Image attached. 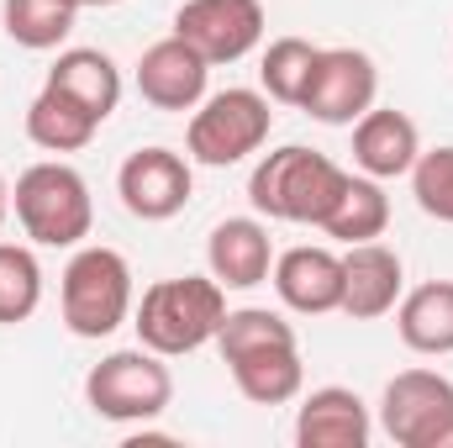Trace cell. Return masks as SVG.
<instances>
[{
    "label": "cell",
    "mask_w": 453,
    "mask_h": 448,
    "mask_svg": "<svg viewBox=\"0 0 453 448\" xmlns=\"http://www.w3.org/2000/svg\"><path fill=\"white\" fill-rule=\"evenodd\" d=\"M222 317H226V290L211 274L153 280L142 290V301L132 306L137 343L153 348V353H164V359H180V353H196V348L217 343Z\"/></svg>",
    "instance_id": "6da1fadb"
},
{
    "label": "cell",
    "mask_w": 453,
    "mask_h": 448,
    "mask_svg": "<svg viewBox=\"0 0 453 448\" xmlns=\"http://www.w3.org/2000/svg\"><path fill=\"white\" fill-rule=\"evenodd\" d=\"M348 169H338L327 153L285 143L269 158H258L253 180H248V201L258 217L269 222H301V227H322L327 212L338 206Z\"/></svg>",
    "instance_id": "7a4b0ae2"
},
{
    "label": "cell",
    "mask_w": 453,
    "mask_h": 448,
    "mask_svg": "<svg viewBox=\"0 0 453 448\" xmlns=\"http://www.w3.org/2000/svg\"><path fill=\"white\" fill-rule=\"evenodd\" d=\"M11 212L37 248H80L90 237V222H96L85 174L58 164V158L21 169V180L11 190Z\"/></svg>",
    "instance_id": "3957f363"
},
{
    "label": "cell",
    "mask_w": 453,
    "mask_h": 448,
    "mask_svg": "<svg viewBox=\"0 0 453 448\" xmlns=\"http://www.w3.org/2000/svg\"><path fill=\"white\" fill-rule=\"evenodd\" d=\"M64 328L74 337H111L132 317V264L116 248H80L64 269Z\"/></svg>",
    "instance_id": "277c9868"
},
{
    "label": "cell",
    "mask_w": 453,
    "mask_h": 448,
    "mask_svg": "<svg viewBox=\"0 0 453 448\" xmlns=\"http://www.w3.org/2000/svg\"><path fill=\"white\" fill-rule=\"evenodd\" d=\"M85 401L106 422H153L174 401V375L153 348H116L85 375Z\"/></svg>",
    "instance_id": "5b68a950"
},
{
    "label": "cell",
    "mask_w": 453,
    "mask_h": 448,
    "mask_svg": "<svg viewBox=\"0 0 453 448\" xmlns=\"http://www.w3.org/2000/svg\"><path fill=\"white\" fill-rule=\"evenodd\" d=\"M269 96L258 90H217L206 96L196 116H190V132H185V153L206 169H226V164H242L248 153H258L269 143Z\"/></svg>",
    "instance_id": "8992f818"
},
{
    "label": "cell",
    "mask_w": 453,
    "mask_h": 448,
    "mask_svg": "<svg viewBox=\"0 0 453 448\" xmlns=\"http://www.w3.org/2000/svg\"><path fill=\"white\" fill-rule=\"evenodd\" d=\"M380 428L395 448H453V380L401 369L380 396Z\"/></svg>",
    "instance_id": "52a82bcc"
},
{
    "label": "cell",
    "mask_w": 453,
    "mask_h": 448,
    "mask_svg": "<svg viewBox=\"0 0 453 448\" xmlns=\"http://www.w3.org/2000/svg\"><path fill=\"white\" fill-rule=\"evenodd\" d=\"M380 96V69L364 48H317L301 112L322 127H353Z\"/></svg>",
    "instance_id": "ba28073f"
},
{
    "label": "cell",
    "mask_w": 453,
    "mask_h": 448,
    "mask_svg": "<svg viewBox=\"0 0 453 448\" xmlns=\"http://www.w3.org/2000/svg\"><path fill=\"white\" fill-rule=\"evenodd\" d=\"M174 37H185L211 69L237 64L264 42V5L258 0H185L174 11Z\"/></svg>",
    "instance_id": "9c48e42d"
},
{
    "label": "cell",
    "mask_w": 453,
    "mask_h": 448,
    "mask_svg": "<svg viewBox=\"0 0 453 448\" xmlns=\"http://www.w3.org/2000/svg\"><path fill=\"white\" fill-rule=\"evenodd\" d=\"M190 190H196V174H190V158L174 153V148H137L121 174H116V196L121 206L137 217V222H169L190 206Z\"/></svg>",
    "instance_id": "30bf717a"
},
{
    "label": "cell",
    "mask_w": 453,
    "mask_h": 448,
    "mask_svg": "<svg viewBox=\"0 0 453 448\" xmlns=\"http://www.w3.org/2000/svg\"><path fill=\"white\" fill-rule=\"evenodd\" d=\"M206 74L211 64L185 42V37H164L153 48H142L137 58V96L153 112H196L206 101Z\"/></svg>",
    "instance_id": "8fae6325"
},
{
    "label": "cell",
    "mask_w": 453,
    "mask_h": 448,
    "mask_svg": "<svg viewBox=\"0 0 453 448\" xmlns=\"http://www.w3.org/2000/svg\"><path fill=\"white\" fill-rule=\"evenodd\" d=\"M406 296V269H401V253L385 248L380 237L374 243H348L342 253V306L353 322H374L385 312H395V301Z\"/></svg>",
    "instance_id": "7c38bea8"
},
{
    "label": "cell",
    "mask_w": 453,
    "mask_h": 448,
    "mask_svg": "<svg viewBox=\"0 0 453 448\" xmlns=\"http://www.w3.org/2000/svg\"><path fill=\"white\" fill-rule=\"evenodd\" d=\"M269 280H274V296L301 317H327L342 306V253L333 248H311V243L285 248Z\"/></svg>",
    "instance_id": "4fadbf2b"
},
{
    "label": "cell",
    "mask_w": 453,
    "mask_h": 448,
    "mask_svg": "<svg viewBox=\"0 0 453 448\" xmlns=\"http://www.w3.org/2000/svg\"><path fill=\"white\" fill-rule=\"evenodd\" d=\"M206 269L222 290H253L274 269V243L258 217H226L206 237Z\"/></svg>",
    "instance_id": "5bb4252c"
},
{
    "label": "cell",
    "mask_w": 453,
    "mask_h": 448,
    "mask_svg": "<svg viewBox=\"0 0 453 448\" xmlns=\"http://www.w3.org/2000/svg\"><path fill=\"white\" fill-rule=\"evenodd\" d=\"M374 417L358 390L348 385H322L301 401L296 412V444L301 448H369Z\"/></svg>",
    "instance_id": "9a60e30c"
},
{
    "label": "cell",
    "mask_w": 453,
    "mask_h": 448,
    "mask_svg": "<svg viewBox=\"0 0 453 448\" xmlns=\"http://www.w3.org/2000/svg\"><path fill=\"white\" fill-rule=\"evenodd\" d=\"M417 153H422V132H417V121L406 112L369 106L353 121V164L369 180H401V174H411Z\"/></svg>",
    "instance_id": "2e32d148"
},
{
    "label": "cell",
    "mask_w": 453,
    "mask_h": 448,
    "mask_svg": "<svg viewBox=\"0 0 453 448\" xmlns=\"http://www.w3.org/2000/svg\"><path fill=\"white\" fill-rule=\"evenodd\" d=\"M395 333L411 353H453V280H427L395 301Z\"/></svg>",
    "instance_id": "e0dca14e"
},
{
    "label": "cell",
    "mask_w": 453,
    "mask_h": 448,
    "mask_svg": "<svg viewBox=\"0 0 453 448\" xmlns=\"http://www.w3.org/2000/svg\"><path fill=\"white\" fill-rule=\"evenodd\" d=\"M48 85L64 90V96H74L85 112L101 116V121L121 101V69L111 64V53H101V48H64L53 58V69H48Z\"/></svg>",
    "instance_id": "ac0fdd59"
},
{
    "label": "cell",
    "mask_w": 453,
    "mask_h": 448,
    "mask_svg": "<svg viewBox=\"0 0 453 448\" xmlns=\"http://www.w3.org/2000/svg\"><path fill=\"white\" fill-rule=\"evenodd\" d=\"M237 390L253 401V406H285L306 390V364H301V348L296 343H280V348H258V353H242L226 364Z\"/></svg>",
    "instance_id": "d6986e66"
},
{
    "label": "cell",
    "mask_w": 453,
    "mask_h": 448,
    "mask_svg": "<svg viewBox=\"0 0 453 448\" xmlns=\"http://www.w3.org/2000/svg\"><path fill=\"white\" fill-rule=\"evenodd\" d=\"M101 132V116H90L74 96L42 85V96L27 106V137L42 148V153H80L90 148V137Z\"/></svg>",
    "instance_id": "ffe728a7"
},
{
    "label": "cell",
    "mask_w": 453,
    "mask_h": 448,
    "mask_svg": "<svg viewBox=\"0 0 453 448\" xmlns=\"http://www.w3.org/2000/svg\"><path fill=\"white\" fill-rule=\"evenodd\" d=\"M385 227H390V196H385V180L348 174V185H342L338 206L327 212L322 232L338 237L342 248H348V243H374V237H385Z\"/></svg>",
    "instance_id": "44dd1931"
},
{
    "label": "cell",
    "mask_w": 453,
    "mask_h": 448,
    "mask_svg": "<svg viewBox=\"0 0 453 448\" xmlns=\"http://www.w3.org/2000/svg\"><path fill=\"white\" fill-rule=\"evenodd\" d=\"M0 21H5V37L16 48L48 53V48H58L74 32V5L69 0H5Z\"/></svg>",
    "instance_id": "7402d4cb"
},
{
    "label": "cell",
    "mask_w": 453,
    "mask_h": 448,
    "mask_svg": "<svg viewBox=\"0 0 453 448\" xmlns=\"http://www.w3.org/2000/svg\"><path fill=\"white\" fill-rule=\"evenodd\" d=\"M42 306V264L21 243H0V328L27 322Z\"/></svg>",
    "instance_id": "603a6c76"
},
{
    "label": "cell",
    "mask_w": 453,
    "mask_h": 448,
    "mask_svg": "<svg viewBox=\"0 0 453 448\" xmlns=\"http://www.w3.org/2000/svg\"><path fill=\"white\" fill-rule=\"evenodd\" d=\"M280 343H296V328L280 312H269V306H237V312H226L222 328H217L222 364L242 359V353H258V348H280Z\"/></svg>",
    "instance_id": "cb8c5ba5"
},
{
    "label": "cell",
    "mask_w": 453,
    "mask_h": 448,
    "mask_svg": "<svg viewBox=\"0 0 453 448\" xmlns=\"http://www.w3.org/2000/svg\"><path fill=\"white\" fill-rule=\"evenodd\" d=\"M311 64H317V48L306 37H274L264 48V64H258L264 96L280 101V106H301V90L311 80Z\"/></svg>",
    "instance_id": "d4e9b609"
},
{
    "label": "cell",
    "mask_w": 453,
    "mask_h": 448,
    "mask_svg": "<svg viewBox=\"0 0 453 448\" xmlns=\"http://www.w3.org/2000/svg\"><path fill=\"white\" fill-rule=\"evenodd\" d=\"M411 196L427 217L453 222V148H427L411 164Z\"/></svg>",
    "instance_id": "484cf974"
},
{
    "label": "cell",
    "mask_w": 453,
    "mask_h": 448,
    "mask_svg": "<svg viewBox=\"0 0 453 448\" xmlns=\"http://www.w3.org/2000/svg\"><path fill=\"white\" fill-rule=\"evenodd\" d=\"M5 217H11V185H5V174H0V227H5Z\"/></svg>",
    "instance_id": "4316f807"
},
{
    "label": "cell",
    "mask_w": 453,
    "mask_h": 448,
    "mask_svg": "<svg viewBox=\"0 0 453 448\" xmlns=\"http://www.w3.org/2000/svg\"><path fill=\"white\" fill-rule=\"evenodd\" d=\"M74 11H85V5H116V0H69Z\"/></svg>",
    "instance_id": "83f0119b"
}]
</instances>
